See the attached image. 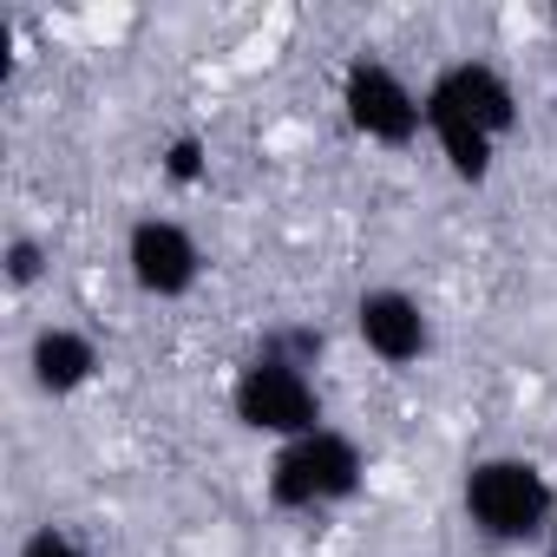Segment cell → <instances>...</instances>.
I'll return each mask as SVG.
<instances>
[{"label":"cell","instance_id":"cell-1","mask_svg":"<svg viewBox=\"0 0 557 557\" xmlns=\"http://www.w3.org/2000/svg\"><path fill=\"white\" fill-rule=\"evenodd\" d=\"M426 138L440 145L459 184H485L498 171V145L518 132V92L492 60H453L426 79Z\"/></svg>","mask_w":557,"mask_h":557},{"label":"cell","instance_id":"cell-2","mask_svg":"<svg viewBox=\"0 0 557 557\" xmlns=\"http://www.w3.org/2000/svg\"><path fill=\"white\" fill-rule=\"evenodd\" d=\"M466 524L485 544H544L550 537V511H557V485L544 479L537 459L524 453H492L466 472L459 485Z\"/></svg>","mask_w":557,"mask_h":557},{"label":"cell","instance_id":"cell-3","mask_svg":"<svg viewBox=\"0 0 557 557\" xmlns=\"http://www.w3.org/2000/svg\"><path fill=\"white\" fill-rule=\"evenodd\" d=\"M368 479V453L355 433L342 426H315L289 446L269 453V472H262V492L275 511H329V505H348Z\"/></svg>","mask_w":557,"mask_h":557},{"label":"cell","instance_id":"cell-4","mask_svg":"<svg viewBox=\"0 0 557 557\" xmlns=\"http://www.w3.org/2000/svg\"><path fill=\"white\" fill-rule=\"evenodd\" d=\"M230 413H236L243 433L275 440V446H289V440L329 426V420H322V387H315V374L296 368V361H275V355H256V361L236 368V381H230Z\"/></svg>","mask_w":557,"mask_h":557},{"label":"cell","instance_id":"cell-5","mask_svg":"<svg viewBox=\"0 0 557 557\" xmlns=\"http://www.w3.org/2000/svg\"><path fill=\"white\" fill-rule=\"evenodd\" d=\"M342 112H348V125H355L368 145H387V151H407V145L426 132L420 92H413L381 53H355V60H348V73H342Z\"/></svg>","mask_w":557,"mask_h":557},{"label":"cell","instance_id":"cell-6","mask_svg":"<svg viewBox=\"0 0 557 557\" xmlns=\"http://www.w3.org/2000/svg\"><path fill=\"white\" fill-rule=\"evenodd\" d=\"M125 275L151 302H184L203 275V249L177 216H138L125 230Z\"/></svg>","mask_w":557,"mask_h":557},{"label":"cell","instance_id":"cell-7","mask_svg":"<svg viewBox=\"0 0 557 557\" xmlns=\"http://www.w3.org/2000/svg\"><path fill=\"white\" fill-rule=\"evenodd\" d=\"M355 335L381 368H413L433 348V322H426L420 296H407V289H368L355 302Z\"/></svg>","mask_w":557,"mask_h":557},{"label":"cell","instance_id":"cell-8","mask_svg":"<svg viewBox=\"0 0 557 557\" xmlns=\"http://www.w3.org/2000/svg\"><path fill=\"white\" fill-rule=\"evenodd\" d=\"M99 374V342L79 335V329H40L27 342V381L47 394V400H73L86 394Z\"/></svg>","mask_w":557,"mask_h":557},{"label":"cell","instance_id":"cell-9","mask_svg":"<svg viewBox=\"0 0 557 557\" xmlns=\"http://www.w3.org/2000/svg\"><path fill=\"white\" fill-rule=\"evenodd\" d=\"M0 275H8L14 296H27L40 275H47V243L40 236H8V249H0Z\"/></svg>","mask_w":557,"mask_h":557},{"label":"cell","instance_id":"cell-10","mask_svg":"<svg viewBox=\"0 0 557 557\" xmlns=\"http://www.w3.org/2000/svg\"><path fill=\"white\" fill-rule=\"evenodd\" d=\"M164 177H171L177 190H197V184L210 177V145H203L197 132H177V138L164 145Z\"/></svg>","mask_w":557,"mask_h":557},{"label":"cell","instance_id":"cell-11","mask_svg":"<svg viewBox=\"0 0 557 557\" xmlns=\"http://www.w3.org/2000/svg\"><path fill=\"white\" fill-rule=\"evenodd\" d=\"M322 329H269L256 355H275V361H296V368H315L322 361Z\"/></svg>","mask_w":557,"mask_h":557},{"label":"cell","instance_id":"cell-12","mask_svg":"<svg viewBox=\"0 0 557 557\" xmlns=\"http://www.w3.org/2000/svg\"><path fill=\"white\" fill-rule=\"evenodd\" d=\"M21 557H92L66 524H40V531H27L21 537Z\"/></svg>","mask_w":557,"mask_h":557},{"label":"cell","instance_id":"cell-13","mask_svg":"<svg viewBox=\"0 0 557 557\" xmlns=\"http://www.w3.org/2000/svg\"><path fill=\"white\" fill-rule=\"evenodd\" d=\"M544 550H550V557H557V511H550V537H544Z\"/></svg>","mask_w":557,"mask_h":557}]
</instances>
